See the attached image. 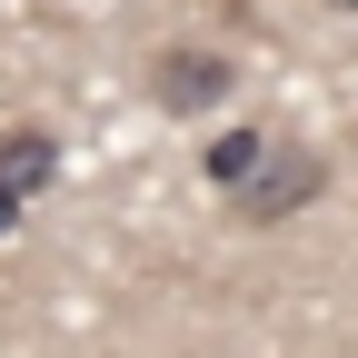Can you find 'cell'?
<instances>
[{
    "label": "cell",
    "mask_w": 358,
    "mask_h": 358,
    "mask_svg": "<svg viewBox=\"0 0 358 358\" xmlns=\"http://www.w3.org/2000/svg\"><path fill=\"white\" fill-rule=\"evenodd\" d=\"M319 189H329V159H319V150H308V140H268V159L229 189V219H249V229H279V219L308 209Z\"/></svg>",
    "instance_id": "6da1fadb"
},
{
    "label": "cell",
    "mask_w": 358,
    "mask_h": 358,
    "mask_svg": "<svg viewBox=\"0 0 358 358\" xmlns=\"http://www.w3.org/2000/svg\"><path fill=\"white\" fill-rule=\"evenodd\" d=\"M239 90V60L229 50H199V40H169V50H150V100L169 120H199Z\"/></svg>",
    "instance_id": "7a4b0ae2"
},
{
    "label": "cell",
    "mask_w": 358,
    "mask_h": 358,
    "mask_svg": "<svg viewBox=\"0 0 358 358\" xmlns=\"http://www.w3.org/2000/svg\"><path fill=\"white\" fill-rule=\"evenodd\" d=\"M50 179H60V140H50V129H0V189L40 199Z\"/></svg>",
    "instance_id": "3957f363"
},
{
    "label": "cell",
    "mask_w": 358,
    "mask_h": 358,
    "mask_svg": "<svg viewBox=\"0 0 358 358\" xmlns=\"http://www.w3.org/2000/svg\"><path fill=\"white\" fill-rule=\"evenodd\" d=\"M259 159H268V140H259V129H219V140H209V159H199V169L219 179V199H229V189H239V179H249Z\"/></svg>",
    "instance_id": "277c9868"
},
{
    "label": "cell",
    "mask_w": 358,
    "mask_h": 358,
    "mask_svg": "<svg viewBox=\"0 0 358 358\" xmlns=\"http://www.w3.org/2000/svg\"><path fill=\"white\" fill-rule=\"evenodd\" d=\"M20 209H30V199H10V189H0V229H20Z\"/></svg>",
    "instance_id": "5b68a950"
},
{
    "label": "cell",
    "mask_w": 358,
    "mask_h": 358,
    "mask_svg": "<svg viewBox=\"0 0 358 358\" xmlns=\"http://www.w3.org/2000/svg\"><path fill=\"white\" fill-rule=\"evenodd\" d=\"M329 10H358V0H329Z\"/></svg>",
    "instance_id": "8992f818"
}]
</instances>
